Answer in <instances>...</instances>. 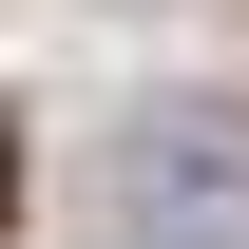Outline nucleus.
<instances>
[{"label": "nucleus", "instance_id": "f257e3e1", "mask_svg": "<svg viewBox=\"0 0 249 249\" xmlns=\"http://www.w3.org/2000/svg\"><path fill=\"white\" fill-rule=\"evenodd\" d=\"M0 211H19V154H0Z\"/></svg>", "mask_w": 249, "mask_h": 249}]
</instances>
